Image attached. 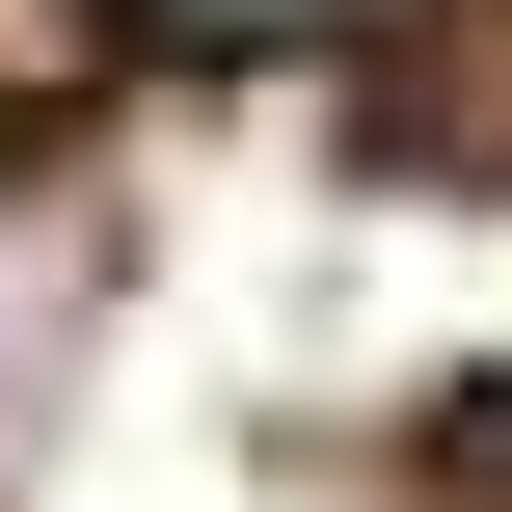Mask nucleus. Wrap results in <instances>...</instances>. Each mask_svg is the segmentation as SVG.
<instances>
[{
    "label": "nucleus",
    "mask_w": 512,
    "mask_h": 512,
    "mask_svg": "<svg viewBox=\"0 0 512 512\" xmlns=\"http://www.w3.org/2000/svg\"><path fill=\"white\" fill-rule=\"evenodd\" d=\"M54 378H81V216H54V189H0V459L54 432Z\"/></svg>",
    "instance_id": "1"
},
{
    "label": "nucleus",
    "mask_w": 512,
    "mask_h": 512,
    "mask_svg": "<svg viewBox=\"0 0 512 512\" xmlns=\"http://www.w3.org/2000/svg\"><path fill=\"white\" fill-rule=\"evenodd\" d=\"M162 27H405V0H162Z\"/></svg>",
    "instance_id": "2"
}]
</instances>
